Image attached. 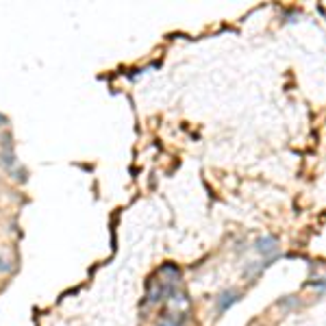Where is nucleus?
<instances>
[{"label": "nucleus", "mask_w": 326, "mask_h": 326, "mask_svg": "<svg viewBox=\"0 0 326 326\" xmlns=\"http://www.w3.org/2000/svg\"><path fill=\"white\" fill-rule=\"evenodd\" d=\"M239 300H242V293H239L237 289H224L217 296V302H215V311L217 313H226L228 309L233 307V304H237Z\"/></svg>", "instance_id": "1"}, {"label": "nucleus", "mask_w": 326, "mask_h": 326, "mask_svg": "<svg viewBox=\"0 0 326 326\" xmlns=\"http://www.w3.org/2000/svg\"><path fill=\"white\" fill-rule=\"evenodd\" d=\"M254 250H257V254H261V257H270V254H274L276 250H279V239L274 235L259 237L257 242H254Z\"/></svg>", "instance_id": "2"}, {"label": "nucleus", "mask_w": 326, "mask_h": 326, "mask_svg": "<svg viewBox=\"0 0 326 326\" xmlns=\"http://www.w3.org/2000/svg\"><path fill=\"white\" fill-rule=\"evenodd\" d=\"M183 324H185V313H165L157 326H183Z\"/></svg>", "instance_id": "3"}, {"label": "nucleus", "mask_w": 326, "mask_h": 326, "mask_svg": "<svg viewBox=\"0 0 326 326\" xmlns=\"http://www.w3.org/2000/svg\"><path fill=\"white\" fill-rule=\"evenodd\" d=\"M0 163H2L4 167H9V170H13L15 163H18L13 148H11V150H0Z\"/></svg>", "instance_id": "4"}, {"label": "nucleus", "mask_w": 326, "mask_h": 326, "mask_svg": "<svg viewBox=\"0 0 326 326\" xmlns=\"http://www.w3.org/2000/svg\"><path fill=\"white\" fill-rule=\"evenodd\" d=\"M9 272H13V261L0 254V274H9Z\"/></svg>", "instance_id": "5"}, {"label": "nucleus", "mask_w": 326, "mask_h": 326, "mask_svg": "<svg viewBox=\"0 0 326 326\" xmlns=\"http://www.w3.org/2000/svg\"><path fill=\"white\" fill-rule=\"evenodd\" d=\"M268 263H250L246 270H244V276H252V274H259L261 268H265Z\"/></svg>", "instance_id": "6"}, {"label": "nucleus", "mask_w": 326, "mask_h": 326, "mask_svg": "<svg viewBox=\"0 0 326 326\" xmlns=\"http://www.w3.org/2000/svg\"><path fill=\"white\" fill-rule=\"evenodd\" d=\"M0 124H7V118L4 116H0Z\"/></svg>", "instance_id": "7"}]
</instances>
